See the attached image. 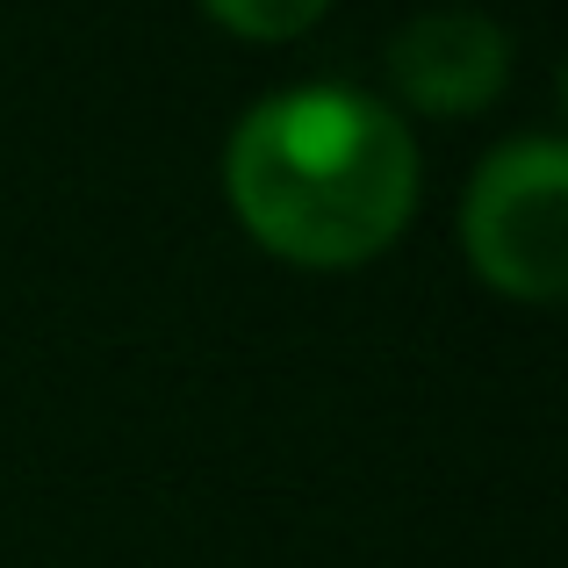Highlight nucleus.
Returning a JSON list of instances; mask_svg holds the SVG:
<instances>
[{
  "label": "nucleus",
  "instance_id": "nucleus-3",
  "mask_svg": "<svg viewBox=\"0 0 568 568\" xmlns=\"http://www.w3.org/2000/svg\"><path fill=\"white\" fill-rule=\"evenodd\" d=\"M388 72H396L403 101L432 115H468L489 109L511 72V37H504L489 14L468 8H432L388 43Z\"/></svg>",
  "mask_w": 568,
  "mask_h": 568
},
{
  "label": "nucleus",
  "instance_id": "nucleus-4",
  "mask_svg": "<svg viewBox=\"0 0 568 568\" xmlns=\"http://www.w3.org/2000/svg\"><path fill=\"white\" fill-rule=\"evenodd\" d=\"M209 14H216L223 29H237V37H260V43H281V37H303L310 22H317L332 0H202Z\"/></svg>",
  "mask_w": 568,
  "mask_h": 568
},
{
  "label": "nucleus",
  "instance_id": "nucleus-1",
  "mask_svg": "<svg viewBox=\"0 0 568 568\" xmlns=\"http://www.w3.org/2000/svg\"><path fill=\"white\" fill-rule=\"evenodd\" d=\"M231 209L295 266H361L417 209V144L353 87H295L237 123L223 159Z\"/></svg>",
  "mask_w": 568,
  "mask_h": 568
},
{
  "label": "nucleus",
  "instance_id": "nucleus-2",
  "mask_svg": "<svg viewBox=\"0 0 568 568\" xmlns=\"http://www.w3.org/2000/svg\"><path fill=\"white\" fill-rule=\"evenodd\" d=\"M468 252L489 288L555 303L568 281V152L547 138L504 144L468 187Z\"/></svg>",
  "mask_w": 568,
  "mask_h": 568
}]
</instances>
